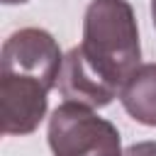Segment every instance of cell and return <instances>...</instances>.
Masks as SVG:
<instances>
[{
  "instance_id": "6da1fadb",
  "label": "cell",
  "mask_w": 156,
  "mask_h": 156,
  "mask_svg": "<svg viewBox=\"0 0 156 156\" xmlns=\"http://www.w3.org/2000/svg\"><path fill=\"white\" fill-rule=\"evenodd\" d=\"M139 32L129 2L93 0L83 20V41L63 56L56 85L71 102L105 107L139 66Z\"/></svg>"
},
{
  "instance_id": "7a4b0ae2",
  "label": "cell",
  "mask_w": 156,
  "mask_h": 156,
  "mask_svg": "<svg viewBox=\"0 0 156 156\" xmlns=\"http://www.w3.org/2000/svg\"><path fill=\"white\" fill-rule=\"evenodd\" d=\"M49 146L54 156H124L115 124L71 100L58 105L49 119Z\"/></svg>"
},
{
  "instance_id": "3957f363",
  "label": "cell",
  "mask_w": 156,
  "mask_h": 156,
  "mask_svg": "<svg viewBox=\"0 0 156 156\" xmlns=\"http://www.w3.org/2000/svg\"><path fill=\"white\" fill-rule=\"evenodd\" d=\"M63 56L58 51L56 39L37 27H24L10 34L2 44L0 71L2 73H22L39 78L49 88L56 85Z\"/></svg>"
},
{
  "instance_id": "277c9868",
  "label": "cell",
  "mask_w": 156,
  "mask_h": 156,
  "mask_svg": "<svg viewBox=\"0 0 156 156\" xmlns=\"http://www.w3.org/2000/svg\"><path fill=\"white\" fill-rule=\"evenodd\" d=\"M49 85L39 78L0 71V127L2 134H29L46 115Z\"/></svg>"
},
{
  "instance_id": "5b68a950",
  "label": "cell",
  "mask_w": 156,
  "mask_h": 156,
  "mask_svg": "<svg viewBox=\"0 0 156 156\" xmlns=\"http://www.w3.org/2000/svg\"><path fill=\"white\" fill-rule=\"evenodd\" d=\"M119 100L136 122L156 127V63L136 66L119 88Z\"/></svg>"
},
{
  "instance_id": "8992f818",
  "label": "cell",
  "mask_w": 156,
  "mask_h": 156,
  "mask_svg": "<svg viewBox=\"0 0 156 156\" xmlns=\"http://www.w3.org/2000/svg\"><path fill=\"white\" fill-rule=\"evenodd\" d=\"M124 156H156V141H141V144H132Z\"/></svg>"
},
{
  "instance_id": "52a82bcc",
  "label": "cell",
  "mask_w": 156,
  "mask_h": 156,
  "mask_svg": "<svg viewBox=\"0 0 156 156\" xmlns=\"http://www.w3.org/2000/svg\"><path fill=\"white\" fill-rule=\"evenodd\" d=\"M151 17H154V27H156V0H151Z\"/></svg>"
},
{
  "instance_id": "ba28073f",
  "label": "cell",
  "mask_w": 156,
  "mask_h": 156,
  "mask_svg": "<svg viewBox=\"0 0 156 156\" xmlns=\"http://www.w3.org/2000/svg\"><path fill=\"white\" fill-rule=\"evenodd\" d=\"M5 5H17V2H27V0H2Z\"/></svg>"
}]
</instances>
